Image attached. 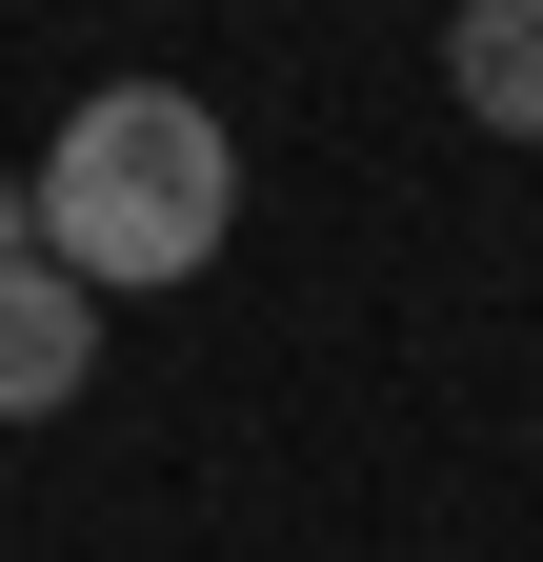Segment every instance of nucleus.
I'll use <instances>...</instances> for the list:
<instances>
[{"instance_id":"obj_1","label":"nucleus","mask_w":543,"mask_h":562,"mask_svg":"<svg viewBox=\"0 0 543 562\" xmlns=\"http://www.w3.org/2000/svg\"><path fill=\"white\" fill-rule=\"evenodd\" d=\"M242 222V140L201 81H101L81 121L41 140V261L101 281V302H142V281H201Z\"/></svg>"},{"instance_id":"obj_3","label":"nucleus","mask_w":543,"mask_h":562,"mask_svg":"<svg viewBox=\"0 0 543 562\" xmlns=\"http://www.w3.org/2000/svg\"><path fill=\"white\" fill-rule=\"evenodd\" d=\"M443 101L484 140H543V0H443Z\"/></svg>"},{"instance_id":"obj_2","label":"nucleus","mask_w":543,"mask_h":562,"mask_svg":"<svg viewBox=\"0 0 543 562\" xmlns=\"http://www.w3.org/2000/svg\"><path fill=\"white\" fill-rule=\"evenodd\" d=\"M81 382H101V281L0 261V422H60Z\"/></svg>"},{"instance_id":"obj_4","label":"nucleus","mask_w":543,"mask_h":562,"mask_svg":"<svg viewBox=\"0 0 543 562\" xmlns=\"http://www.w3.org/2000/svg\"><path fill=\"white\" fill-rule=\"evenodd\" d=\"M0 261H41V161H21V181H0Z\"/></svg>"}]
</instances>
